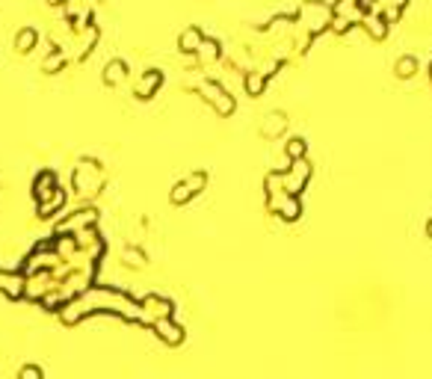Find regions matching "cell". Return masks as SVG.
<instances>
[{
	"label": "cell",
	"instance_id": "1",
	"mask_svg": "<svg viewBox=\"0 0 432 379\" xmlns=\"http://www.w3.org/2000/svg\"><path fill=\"white\" fill-rule=\"evenodd\" d=\"M332 6L323 4V0H302L299 4V12H296V24L305 27L308 33H317L323 30L326 24H332Z\"/></svg>",
	"mask_w": 432,
	"mask_h": 379
},
{
	"label": "cell",
	"instance_id": "2",
	"mask_svg": "<svg viewBox=\"0 0 432 379\" xmlns=\"http://www.w3.org/2000/svg\"><path fill=\"white\" fill-rule=\"evenodd\" d=\"M198 89L208 95V101H213V104H216V110H220V113H231V110H234V95L228 92L220 80L205 77V80L198 83Z\"/></svg>",
	"mask_w": 432,
	"mask_h": 379
},
{
	"label": "cell",
	"instance_id": "3",
	"mask_svg": "<svg viewBox=\"0 0 432 379\" xmlns=\"http://www.w3.org/2000/svg\"><path fill=\"white\" fill-rule=\"evenodd\" d=\"M201 41H205V33H201L196 24L184 27V30H181V36H178V45H181V51H198V45H201Z\"/></svg>",
	"mask_w": 432,
	"mask_h": 379
},
{
	"label": "cell",
	"instance_id": "4",
	"mask_svg": "<svg viewBox=\"0 0 432 379\" xmlns=\"http://www.w3.org/2000/svg\"><path fill=\"white\" fill-rule=\"evenodd\" d=\"M160 80H163V75L157 72V68H148V72L136 80V95H142V98L151 95L157 86H160Z\"/></svg>",
	"mask_w": 432,
	"mask_h": 379
},
{
	"label": "cell",
	"instance_id": "5",
	"mask_svg": "<svg viewBox=\"0 0 432 379\" xmlns=\"http://www.w3.org/2000/svg\"><path fill=\"white\" fill-rule=\"evenodd\" d=\"M362 24L367 27V30H370L373 36H385V33H388V21H385V15H379V12H373V9L364 12Z\"/></svg>",
	"mask_w": 432,
	"mask_h": 379
},
{
	"label": "cell",
	"instance_id": "6",
	"mask_svg": "<svg viewBox=\"0 0 432 379\" xmlns=\"http://www.w3.org/2000/svg\"><path fill=\"white\" fill-rule=\"evenodd\" d=\"M36 41H39L36 27H21L18 36H15V48H18V51H33Z\"/></svg>",
	"mask_w": 432,
	"mask_h": 379
},
{
	"label": "cell",
	"instance_id": "7",
	"mask_svg": "<svg viewBox=\"0 0 432 379\" xmlns=\"http://www.w3.org/2000/svg\"><path fill=\"white\" fill-rule=\"evenodd\" d=\"M125 75H127V63L119 60V57H116V60H110V63L104 65V80H107V83H119Z\"/></svg>",
	"mask_w": 432,
	"mask_h": 379
},
{
	"label": "cell",
	"instance_id": "8",
	"mask_svg": "<svg viewBox=\"0 0 432 379\" xmlns=\"http://www.w3.org/2000/svg\"><path fill=\"white\" fill-rule=\"evenodd\" d=\"M394 72H397L400 77H412V75L417 72V60L412 57V53H402V57H397Z\"/></svg>",
	"mask_w": 432,
	"mask_h": 379
},
{
	"label": "cell",
	"instance_id": "9",
	"mask_svg": "<svg viewBox=\"0 0 432 379\" xmlns=\"http://www.w3.org/2000/svg\"><path fill=\"white\" fill-rule=\"evenodd\" d=\"M264 80H267V75L261 72V68H249V72H246V89L252 95H258V92H261V86H264Z\"/></svg>",
	"mask_w": 432,
	"mask_h": 379
},
{
	"label": "cell",
	"instance_id": "10",
	"mask_svg": "<svg viewBox=\"0 0 432 379\" xmlns=\"http://www.w3.org/2000/svg\"><path fill=\"white\" fill-rule=\"evenodd\" d=\"M284 124H287V116L281 113V110H272V113L267 116V122H264V131L267 134H279Z\"/></svg>",
	"mask_w": 432,
	"mask_h": 379
},
{
	"label": "cell",
	"instance_id": "11",
	"mask_svg": "<svg viewBox=\"0 0 432 379\" xmlns=\"http://www.w3.org/2000/svg\"><path fill=\"white\" fill-rule=\"evenodd\" d=\"M196 53H201V60H216V57H220V41H216V39H205L198 45Z\"/></svg>",
	"mask_w": 432,
	"mask_h": 379
},
{
	"label": "cell",
	"instance_id": "12",
	"mask_svg": "<svg viewBox=\"0 0 432 379\" xmlns=\"http://www.w3.org/2000/svg\"><path fill=\"white\" fill-rule=\"evenodd\" d=\"M402 6H406V0H373V4H370V9L379 12V15H385V12H391V9L400 12Z\"/></svg>",
	"mask_w": 432,
	"mask_h": 379
},
{
	"label": "cell",
	"instance_id": "13",
	"mask_svg": "<svg viewBox=\"0 0 432 379\" xmlns=\"http://www.w3.org/2000/svg\"><path fill=\"white\" fill-rule=\"evenodd\" d=\"M287 154H293V158L299 160L302 154H305V139H302V136H291V139H287Z\"/></svg>",
	"mask_w": 432,
	"mask_h": 379
},
{
	"label": "cell",
	"instance_id": "14",
	"mask_svg": "<svg viewBox=\"0 0 432 379\" xmlns=\"http://www.w3.org/2000/svg\"><path fill=\"white\" fill-rule=\"evenodd\" d=\"M201 184H205V172H196V175H190V178H186V187H190L193 193H196Z\"/></svg>",
	"mask_w": 432,
	"mask_h": 379
},
{
	"label": "cell",
	"instance_id": "15",
	"mask_svg": "<svg viewBox=\"0 0 432 379\" xmlns=\"http://www.w3.org/2000/svg\"><path fill=\"white\" fill-rule=\"evenodd\" d=\"M190 193H193V190L186 187V181H184V184H178V187H175V193H172V199H175V202H184Z\"/></svg>",
	"mask_w": 432,
	"mask_h": 379
},
{
	"label": "cell",
	"instance_id": "16",
	"mask_svg": "<svg viewBox=\"0 0 432 379\" xmlns=\"http://www.w3.org/2000/svg\"><path fill=\"white\" fill-rule=\"evenodd\" d=\"M332 27H335L338 33H343V30L350 27V21H347V18H341V15H332Z\"/></svg>",
	"mask_w": 432,
	"mask_h": 379
},
{
	"label": "cell",
	"instance_id": "17",
	"mask_svg": "<svg viewBox=\"0 0 432 379\" xmlns=\"http://www.w3.org/2000/svg\"><path fill=\"white\" fill-rule=\"evenodd\" d=\"M48 4H63V0H48Z\"/></svg>",
	"mask_w": 432,
	"mask_h": 379
},
{
	"label": "cell",
	"instance_id": "18",
	"mask_svg": "<svg viewBox=\"0 0 432 379\" xmlns=\"http://www.w3.org/2000/svg\"><path fill=\"white\" fill-rule=\"evenodd\" d=\"M429 231H432V222H429Z\"/></svg>",
	"mask_w": 432,
	"mask_h": 379
}]
</instances>
